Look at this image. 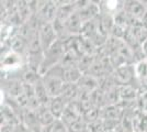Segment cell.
Listing matches in <instances>:
<instances>
[{"mask_svg":"<svg viewBox=\"0 0 147 132\" xmlns=\"http://www.w3.org/2000/svg\"><path fill=\"white\" fill-rule=\"evenodd\" d=\"M37 119L42 127H51L55 123L56 119L52 111L49 110V106H41L36 110Z\"/></svg>","mask_w":147,"mask_h":132,"instance_id":"obj_6","label":"cell"},{"mask_svg":"<svg viewBox=\"0 0 147 132\" xmlns=\"http://www.w3.org/2000/svg\"><path fill=\"white\" fill-rule=\"evenodd\" d=\"M112 76H113V79H114V82L119 87L133 85V82L136 79L134 64L123 65V66L117 67V68L114 69Z\"/></svg>","mask_w":147,"mask_h":132,"instance_id":"obj_2","label":"cell"},{"mask_svg":"<svg viewBox=\"0 0 147 132\" xmlns=\"http://www.w3.org/2000/svg\"><path fill=\"white\" fill-rule=\"evenodd\" d=\"M63 67H64V79L67 84H77L84 75V73L80 70L77 65H69Z\"/></svg>","mask_w":147,"mask_h":132,"instance_id":"obj_7","label":"cell"},{"mask_svg":"<svg viewBox=\"0 0 147 132\" xmlns=\"http://www.w3.org/2000/svg\"><path fill=\"white\" fill-rule=\"evenodd\" d=\"M42 82L51 98L61 96L66 84L64 79V67L58 64L46 70L42 75Z\"/></svg>","mask_w":147,"mask_h":132,"instance_id":"obj_1","label":"cell"},{"mask_svg":"<svg viewBox=\"0 0 147 132\" xmlns=\"http://www.w3.org/2000/svg\"><path fill=\"white\" fill-rule=\"evenodd\" d=\"M40 132H52V126L51 127H42Z\"/></svg>","mask_w":147,"mask_h":132,"instance_id":"obj_12","label":"cell"},{"mask_svg":"<svg viewBox=\"0 0 147 132\" xmlns=\"http://www.w3.org/2000/svg\"><path fill=\"white\" fill-rule=\"evenodd\" d=\"M67 102L64 100V98L61 96H58V97H54V98H51V100L49 102V110L52 111V113L54 114L56 119H61L63 113L65 111V109L67 107Z\"/></svg>","mask_w":147,"mask_h":132,"instance_id":"obj_5","label":"cell"},{"mask_svg":"<svg viewBox=\"0 0 147 132\" xmlns=\"http://www.w3.org/2000/svg\"><path fill=\"white\" fill-rule=\"evenodd\" d=\"M38 38L44 52H46L52 45H54L58 41V38L53 23H42L38 30Z\"/></svg>","mask_w":147,"mask_h":132,"instance_id":"obj_3","label":"cell"},{"mask_svg":"<svg viewBox=\"0 0 147 132\" xmlns=\"http://www.w3.org/2000/svg\"><path fill=\"white\" fill-rule=\"evenodd\" d=\"M137 108L141 110L142 113H147V91H143L138 96Z\"/></svg>","mask_w":147,"mask_h":132,"instance_id":"obj_9","label":"cell"},{"mask_svg":"<svg viewBox=\"0 0 147 132\" xmlns=\"http://www.w3.org/2000/svg\"><path fill=\"white\" fill-rule=\"evenodd\" d=\"M133 132H140V131H133Z\"/></svg>","mask_w":147,"mask_h":132,"instance_id":"obj_13","label":"cell"},{"mask_svg":"<svg viewBox=\"0 0 147 132\" xmlns=\"http://www.w3.org/2000/svg\"><path fill=\"white\" fill-rule=\"evenodd\" d=\"M135 75L137 81H143L147 78V58H144L134 64Z\"/></svg>","mask_w":147,"mask_h":132,"instance_id":"obj_8","label":"cell"},{"mask_svg":"<svg viewBox=\"0 0 147 132\" xmlns=\"http://www.w3.org/2000/svg\"><path fill=\"white\" fill-rule=\"evenodd\" d=\"M52 132H69V129L61 119H58L52 126Z\"/></svg>","mask_w":147,"mask_h":132,"instance_id":"obj_10","label":"cell"},{"mask_svg":"<svg viewBox=\"0 0 147 132\" xmlns=\"http://www.w3.org/2000/svg\"><path fill=\"white\" fill-rule=\"evenodd\" d=\"M123 10L129 14V17L133 21L141 23V21L147 13V7L145 2L142 1H124Z\"/></svg>","mask_w":147,"mask_h":132,"instance_id":"obj_4","label":"cell"},{"mask_svg":"<svg viewBox=\"0 0 147 132\" xmlns=\"http://www.w3.org/2000/svg\"><path fill=\"white\" fill-rule=\"evenodd\" d=\"M142 52L144 54V57L147 58V39L145 40V42L142 44Z\"/></svg>","mask_w":147,"mask_h":132,"instance_id":"obj_11","label":"cell"}]
</instances>
